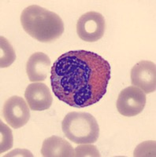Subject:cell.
Masks as SVG:
<instances>
[{"label":"cell","mask_w":156,"mask_h":157,"mask_svg":"<svg viewBox=\"0 0 156 157\" xmlns=\"http://www.w3.org/2000/svg\"><path fill=\"white\" fill-rule=\"evenodd\" d=\"M41 154L45 157H74V149L62 137L51 136L43 141Z\"/></svg>","instance_id":"obj_10"},{"label":"cell","mask_w":156,"mask_h":157,"mask_svg":"<svg viewBox=\"0 0 156 157\" xmlns=\"http://www.w3.org/2000/svg\"><path fill=\"white\" fill-rule=\"evenodd\" d=\"M155 156V142L154 141H148L144 142L136 147L134 151V156H147L150 155Z\"/></svg>","instance_id":"obj_14"},{"label":"cell","mask_w":156,"mask_h":157,"mask_svg":"<svg viewBox=\"0 0 156 157\" xmlns=\"http://www.w3.org/2000/svg\"><path fill=\"white\" fill-rule=\"evenodd\" d=\"M23 98L13 96L6 100L3 105V116L6 123L14 129L25 126L30 119V110Z\"/></svg>","instance_id":"obj_6"},{"label":"cell","mask_w":156,"mask_h":157,"mask_svg":"<svg viewBox=\"0 0 156 157\" xmlns=\"http://www.w3.org/2000/svg\"><path fill=\"white\" fill-rule=\"evenodd\" d=\"M50 66L51 61L47 54L42 52L32 54L26 64V72L29 81L32 82L44 81L50 72Z\"/></svg>","instance_id":"obj_9"},{"label":"cell","mask_w":156,"mask_h":157,"mask_svg":"<svg viewBox=\"0 0 156 157\" xmlns=\"http://www.w3.org/2000/svg\"><path fill=\"white\" fill-rule=\"evenodd\" d=\"M131 82L145 94H151L156 90V65L150 61L136 63L131 70Z\"/></svg>","instance_id":"obj_7"},{"label":"cell","mask_w":156,"mask_h":157,"mask_svg":"<svg viewBox=\"0 0 156 157\" xmlns=\"http://www.w3.org/2000/svg\"><path fill=\"white\" fill-rule=\"evenodd\" d=\"M22 28L28 35L41 43H50L61 37L64 23L57 13L40 6L25 8L21 15Z\"/></svg>","instance_id":"obj_2"},{"label":"cell","mask_w":156,"mask_h":157,"mask_svg":"<svg viewBox=\"0 0 156 157\" xmlns=\"http://www.w3.org/2000/svg\"><path fill=\"white\" fill-rule=\"evenodd\" d=\"M0 67L1 68H7L14 62L16 59L15 51L12 45L6 38L1 36L0 38Z\"/></svg>","instance_id":"obj_11"},{"label":"cell","mask_w":156,"mask_h":157,"mask_svg":"<svg viewBox=\"0 0 156 157\" xmlns=\"http://www.w3.org/2000/svg\"><path fill=\"white\" fill-rule=\"evenodd\" d=\"M65 136L75 144H92L99 136V127L95 118L88 113L71 112L62 122Z\"/></svg>","instance_id":"obj_3"},{"label":"cell","mask_w":156,"mask_h":157,"mask_svg":"<svg viewBox=\"0 0 156 157\" xmlns=\"http://www.w3.org/2000/svg\"><path fill=\"white\" fill-rule=\"evenodd\" d=\"M1 145H0V152H5L10 149L14 144V137L12 131L4 123L1 122Z\"/></svg>","instance_id":"obj_12"},{"label":"cell","mask_w":156,"mask_h":157,"mask_svg":"<svg viewBox=\"0 0 156 157\" xmlns=\"http://www.w3.org/2000/svg\"><path fill=\"white\" fill-rule=\"evenodd\" d=\"M146 94L140 88L130 86L121 91L117 100V109L124 116H135L145 107Z\"/></svg>","instance_id":"obj_5"},{"label":"cell","mask_w":156,"mask_h":157,"mask_svg":"<svg viewBox=\"0 0 156 157\" xmlns=\"http://www.w3.org/2000/svg\"><path fill=\"white\" fill-rule=\"evenodd\" d=\"M106 29L104 17L95 11L83 14L77 23V35L85 42L93 43L102 39Z\"/></svg>","instance_id":"obj_4"},{"label":"cell","mask_w":156,"mask_h":157,"mask_svg":"<svg viewBox=\"0 0 156 157\" xmlns=\"http://www.w3.org/2000/svg\"><path fill=\"white\" fill-rule=\"evenodd\" d=\"M110 71V63L99 54L83 50L69 51L51 66L52 90L68 105L88 107L105 95Z\"/></svg>","instance_id":"obj_1"},{"label":"cell","mask_w":156,"mask_h":157,"mask_svg":"<svg viewBox=\"0 0 156 157\" xmlns=\"http://www.w3.org/2000/svg\"><path fill=\"white\" fill-rule=\"evenodd\" d=\"M25 100L31 110H47L53 102L50 89L41 82H32L28 85L25 92Z\"/></svg>","instance_id":"obj_8"},{"label":"cell","mask_w":156,"mask_h":157,"mask_svg":"<svg viewBox=\"0 0 156 157\" xmlns=\"http://www.w3.org/2000/svg\"><path fill=\"white\" fill-rule=\"evenodd\" d=\"M74 156H95L99 157L100 154L96 147L91 144H82L74 149Z\"/></svg>","instance_id":"obj_13"}]
</instances>
